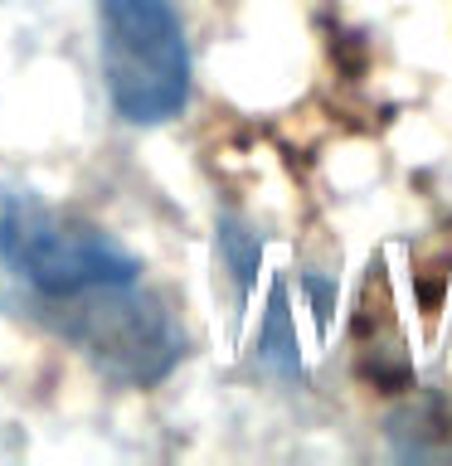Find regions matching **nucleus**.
<instances>
[{
  "label": "nucleus",
  "instance_id": "obj_1",
  "mask_svg": "<svg viewBox=\"0 0 452 466\" xmlns=\"http://www.w3.org/2000/svg\"><path fill=\"white\" fill-rule=\"evenodd\" d=\"M0 262L54 301L137 282V258L117 238L25 189L0 195Z\"/></svg>",
  "mask_w": 452,
  "mask_h": 466
},
{
  "label": "nucleus",
  "instance_id": "obj_2",
  "mask_svg": "<svg viewBox=\"0 0 452 466\" xmlns=\"http://www.w3.org/2000/svg\"><path fill=\"white\" fill-rule=\"evenodd\" d=\"M102 78L137 127L170 122L190 97V49L170 0H98Z\"/></svg>",
  "mask_w": 452,
  "mask_h": 466
},
{
  "label": "nucleus",
  "instance_id": "obj_3",
  "mask_svg": "<svg viewBox=\"0 0 452 466\" xmlns=\"http://www.w3.org/2000/svg\"><path fill=\"white\" fill-rule=\"evenodd\" d=\"M127 291L131 287H108V291L73 297V301H87V311H78V326H73V340L108 374L131 379V384H151L175 360V330L156 311V301L127 297Z\"/></svg>",
  "mask_w": 452,
  "mask_h": 466
}]
</instances>
